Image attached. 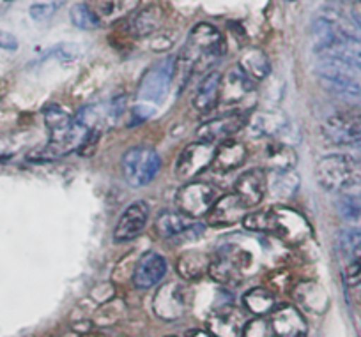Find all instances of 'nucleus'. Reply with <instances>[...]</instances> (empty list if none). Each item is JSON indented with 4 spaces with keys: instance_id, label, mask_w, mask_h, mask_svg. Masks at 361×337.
<instances>
[{
    "instance_id": "29",
    "label": "nucleus",
    "mask_w": 361,
    "mask_h": 337,
    "mask_svg": "<svg viewBox=\"0 0 361 337\" xmlns=\"http://www.w3.org/2000/svg\"><path fill=\"white\" fill-rule=\"evenodd\" d=\"M293 297L296 298L298 304L312 312H322L328 307V295L324 288L315 281H301L294 286Z\"/></svg>"
},
{
    "instance_id": "43",
    "label": "nucleus",
    "mask_w": 361,
    "mask_h": 337,
    "mask_svg": "<svg viewBox=\"0 0 361 337\" xmlns=\"http://www.w3.org/2000/svg\"><path fill=\"white\" fill-rule=\"evenodd\" d=\"M16 48H18V39L13 34L6 32V30H0V50L15 51Z\"/></svg>"
},
{
    "instance_id": "17",
    "label": "nucleus",
    "mask_w": 361,
    "mask_h": 337,
    "mask_svg": "<svg viewBox=\"0 0 361 337\" xmlns=\"http://www.w3.org/2000/svg\"><path fill=\"white\" fill-rule=\"evenodd\" d=\"M149 221V205L145 201H133L123 215L119 217L114 230V242L116 244H124L131 242L144 231L145 224Z\"/></svg>"
},
{
    "instance_id": "7",
    "label": "nucleus",
    "mask_w": 361,
    "mask_h": 337,
    "mask_svg": "<svg viewBox=\"0 0 361 337\" xmlns=\"http://www.w3.org/2000/svg\"><path fill=\"white\" fill-rule=\"evenodd\" d=\"M123 175L131 187H145L156 179L161 168L159 154L151 147H133L123 155Z\"/></svg>"
},
{
    "instance_id": "30",
    "label": "nucleus",
    "mask_w": 361,
    "mask_h": 337,
    "mask_svg": "<svg viewBox=\"0 0 361 337\" xmlns=\"http://www.w3.org/2000/svg\"><path fill=\"white\" fill-rule=\"evenodd\" d=\"M211 256L202 251H188L177 260V274L183 281H200L209 274Z\"/></svg>"
},
{
    "instance_id": "8",
    "label": "nucleus",
    "mask_w": 361,
    "mask_h": 337,
    "mask_svg": "<svg viewBox=\"0 0 361 337\" xmlns=\"http://www.w3.org/2000/svg\"><path fill=\"white\" fill-rule=\"evenodd\" d=\"M190 309V288L186 281H170L159 286L152 298V311L165 322H176Z\"/></svg>"
},
{
    "instance_id": "25",
    "label": "nucleus",
    "mask_w": 361,
    "mask_h": 337,
    "mask_svg": "<svg viewBox=\"0 0 361 337\" xmlns=\"http://www.w3.org/2000/svg\"><path fill=\"white\" fill-rule=\"evenodd\" d=\"M246 158H248L246 145L243 141L232 140L231 138V140L221 141L216 147L211 168L216 173H231L234 170L241 168L246 163Z\"/></svg>"
},
{
    "instance_id": "2",
    "label": "nucleus",
    "mask_w": 361,
    "mask_h": 337,
    "mask_svg": "<svg viewBox=\"0 0 361 337\" xmlns=\"http://www.w3.org/2000/svg\"><path fill=\"white\" fill-rule=\"evenodd\" d=\"M225 53V39L211 23H199L188 34L180 57L176 58V69L180 68L183 82L199 71L213 68Z\"/></svg>"
},
{
    "instance_id": "37",
    "label": "nucleus",
    "mask_w": 361,
    "mask_h": 337,
    "mask_svg": "<svg viewBox=\"0 0 361 337\" xmlns=\"http://www.w3.org/2000/svg\"><path fill=\"white\" fill-rule=\"evenodd\" d=\"M69 18H71L73 25L80 30H94L102 27L85 4L73 6V8L69 9Z\"/></svg>"
},
{
    "instance_id": "1",
    "label": "nucleus",
    "mask_w": 361,
    "mask_h": 337,
    "mask_svg": "<svg viewBox=\"0 0 361 337\" xmlns=\"http://www.w3.org/2000/svg\"><path fill=\"white\" fill-rule=\"evenodd\" d=\"M315 51L322 61H335L361 68V29L353 16L324 9L314 20Z\"/></svg>"
},
{
    "instance_id": "31",
    "label": "nucleus",
    "mask_w": 361,
    "mask_h": 337,
    "mask_svg": "<svg viewBox=\"0 0 361 337\" xmlns=\"http://www.w3.org/2000/svg\"><path fill=\"white\" fill-rule=\"evenodd\" d=\"M163 20H165V13L159 6H147L142 11L135 13L130 22V32L135 37L151 36L163 25Z\"/></svg>"
},
{
    "instance_id": "40",
    "label": "nucleus",
    "mask_w": 361,
    "mask_h": 337,
    "mask_svg": "<svg viewBox=\"0 0 361 337\" xmlns=\"http://www.w3.org/2000/svg\"><path fill=\"white\" fill-rule=\"evenodd\" d=\"M57 2H43V4H34L32 8L29 9L30 13V18L34 20V22H47L48 18H51V16L57 13L59 9Z\"/></svg>"
},
{
    "instance_id": "36",
    "label": "nucleus",
    "mask_w": 361,
    "mask_h": 337,
    "mask_svg": "<svg viewBox=\"0 0 361 337\" xmlns=\"http://www.w3.org/2000/svg\"><path fill=\"white\" fill-rule=\"evenodd\" d=\"M126 314V302L121 298H112V300L102 304V307L94 312V323L99 326L116 325Z\"/></svg>"
},
{
    "instance_id": "19",
    "label": "nucleus",
    "mask_w": 361,
    "mask_h": 337,
    "mask_svg": "<svg viewBox=\"0 0 361 337\" xmlns=\"http://www.w3.org/2000/svg\"><path fill=\"white\" fill-rule=\"evenodd\" d=\"M234 189L246 208L257 207L267 193V172L264 168L246 170L238 177Z\"/></svg>"
},
{
    "instance_id": "33",
    "label": "nucleus",
    "mask_w": 361,
    "mask_h": 337,
    "mask_svg": "<svg viewBox=\"0 0 361 337\" xmlns=\"http://www.w3.org/2000/svg\"><path fill=\"white\" fill-rule=\"evenodd\" d=\"M239 68L255 83L266 80L271 72L269 58L260 48H248L239 61Z\"/></svg>"
},
{
    "instance_id": "38",
    "label": "nucleus",
    "mask_w": 361,
    "mask_h": 337,
    "mask_svg": "<svg viewBox=\"0 0 361 337\" xmlns=\"http://www.w3.org/2000/svg\"><path fill=\"white\" fill-rule=\"evenodd\" d=\"M83 55V48L80 44L75 43H62L57 44L47 57H54L61 62H73V61H78L80 57Z\"/></svg>"
},
{
    "instance_id": "34",
    "label": "nucleus",
    "mask_w": 361,
    "mask_h": 337,
    "mask_svg": "<svg viewBox=\"0 0 361 337\" xmlns=\"http://www.w3.org/2000/svg\"><path fill=\"white\" fill-rule=\"evenodd\" d=\"M336 212L345 222L361 228V187L340 193L335 201Z\"/></svg>"
},
{
    "instance_id": "21",
    "label": "nucleus",
    "mask_w": 361,
    "mask_h": 337,
    "mask_svg": "<svg viewBox=\"0 0 361 337\" xmlns=\"http://www.w3.org/2000/svg\"><path fill=\"white\" fill-rule=\"evenodd\" d=\"M166 270H169L166 260L159 253L147 251L142 256H138V262L135 265V272L131 279H133L137 288L149 290V288L156 286L165 277Z\"/></svg>"
},
{
    "instance_id": "13",
    "label": "nucleus",
    "mask_w": 361,
    "mask_h": 337,
    "mask_svg": "<svg viewBox=\"0 0 361 337\" xmlns=\"http://www.w3.org/2000/svg\"><path fill=\"white\" fill-rule=\"evenodd\" d=\"M322 134L333 145H360L361 144V110L343 111L329 117L322 124Z\"/></svg>"
},
{
    "instance_id": "41",
    "label": "nucleus",
    "mask_w": 361,
    "mask_h": 337,
    "mask_svg": "<svg viewBox=\"0 0 361 337\" xmlns=\"http://www.w3.org/2000/svg\"><path fill=\"white\" fill-rule=\"evenodd\" d=\"M116 295V290H114V284L110 283V281H106V283H102L98 284V286L94 288V290L90 291V297L94 298L96 302H99V304H105V302L112 300V298Z\"/></svg>"
},
{
    "instance_id": "12",
    "label": "nucleus",
    "mask_w": 361,
    "mask_h": 337,
    "mask_svg": "<svg viewBox=\"0 0 361 337\" xmlns=\"http://www.w3.org/2000/svg\"><path fill=\"white\" fill-rule=\"evenodd\" d=\"M253 92H255V82L239 65H235V68L228 69L224 78H221L218 108H224L225 113H228V111H243L239 110V106Z\"/></svg>"
},
{
    "instance_id": "47",
    "label": "nucleus",
    "mask_w": 361,
    "mask_h": 337,
    "mask_svg": "<svg viewBox=\"0 0 361 337\" xmlns=\"http://www.w3.org/2000/svg\"><path fill=\"white\" fill-rule=\"evenodd\" d=\"M85 337H105V336H85Z\"/></svg>"
},
{
    "instance_id": "22",
    "label": "nucleus",
    "mask_w": 361,
    "mask_h": 337,
    "mask_svg": "<svg viewBox=\"0 0 361 337\" xmlns=\"http://www.w3.org/2000/svg\"><path fill=\"white\" fill-rule=\"evenodd\" d=\"M246 210L248 208L235 194H224L211 207L209 214H207V224L216 228L234 227L245 219Z\"/></svg>"
},
{
    "instance_id": "20",
    "label": "nucleus",
    "mask_w": 361,
    "mask_h": 337,
    "mask_svg": "<svg viewBox=\"0 0 361 337\" xmlns=\"http://www.w3.org/2000/svg\"><path fill=\"white\" fill-rule=\"evenodd\" d=\"M340 251L343 256V279L349 286L361 284V228L343 234L340 239Z\"/></svg>"
},
{
    "instance_id": "6",
    "label": "nucleus",
    "mask_w": 361,
    "mask_h": 337,
    "mask_svg": "<svg viewBox=\"0 0 361 337\" xmlns=\"http://www.w3.org/2000/svg\"><path fill=\"white\" fill-rule=\"evenodd\" d=\"M317 76L329 92L361 110V68L322 61L317 65Z\"/></svg>"
},
{
    "instance_id": "46",
    "label": "nucleus",
    "mask_w": 361,
    "mask_h": 337,
    "mask_svg": "<svg viewBox=\"0 0 361 337\" xmlns=\"http://www.w3.org/2000/svg\"><path fill=\"white\" fill-rule=\"evenodd\" d=\"M343 2H361V0H343Z\"/></svg>"
},
{
    "instance_id": "42",
    "label": "nucleus",
    "mask_w": 361,
    "mask_h": 337,
    "mask_svg": "<svg viewBox=\"0 0 361 337\" xmlns=\"http://www.w3.org/2000/svg\"><path fill=\"white\" fill-rule=\"evenodd\" d=\"M154 110H156V108L152 106V104L138 103L137 106L133 108V117H135V120H138V122H142V120H147L149 117L154 115Z\"/></svg>"
},
{
    "instance_id": "3",
    "label": "nucleus",
    "mask_w": 361,
    "mask_h": 337,
    "mask_svg": "<svg viewBox=\"0 0 361 337\" xmlns=\"http://www.w3.org/2000/svg\"><path fill=\"white\" fill-rule=\"evenodd\" d=\"M44 124L50 133V140L39 154L30 158L37 161H54V159L64 158L66 154H71L73 151H78L89 134V129L59 104L47 108Z\"/></svg>"
},
{
    "instance_id": "11",
    "label": "nucleus",
    "mask_w": 361,
    "mask_h": 337,
    "mask_svg": "<svg viewBox=\"0 0 361 337\" xmlns=\"http://www.w3.org/2000/svg\"><path fill=\"white\" fill-rule=\"evenodd\" d=\"M218 193L213 186L206 182H188L176 194V203L179 212L188 217L197 219L209 214L211 207L218 200Z\"/></svg>"
},
{
    "instance_id": "4",
    "label": "nucleus",
    "mask_w": 361,
    "mask_h": 337,
    "mask_svg": "<svg viewBox=\"0 0 361 337\" xmlns=\"http://www.w3.org/2000/svg\"><path fill=\"white\" fill-rule=\"evenodd\" d=\"M243 224L253 234L275 235L289 244H300L310 235V224L307 219L300 212L286 207L250 212L243 219Z\"/></svg>"
},
{
    "instance_id": "45",
    "label": "nucleus",
    "mask_w": 361,
    "mask_h": 337,
    "mask_svg": "<svg viewBox=\"0 0 361 337\" xmlns=\"http://www.w3.org/2000/svg\"><path fill=\"white\" fill-rule=\"evenodd\" d=\"M354 154H356V155H357V158H360V159H361V144H360V145H357V147H356V151H354Z\"/></svg>"
},
{
    "instance_id": "10",
    "label": "nucleus",
    "mask_w": 361,
    "mask_h": 337,
    "mask_svg": "<svg viewBox=\"0 0 361 337\" xmlns=\"http://www.w3.org/2000/svg\"><path fill=\"white\" fill-rule=\"evenodd\" d=\"M248 256L238 246H225L224 249L211 256L209 274L207 276L218 284H238L243 276V270L248 265Z\"/></svg>"
},
{
    "instance_id": "48",
    "label": "nucleus",
    "mask_w": 361,
    "mask_h": 337,
    "mask_svg": "<svg viewBox=\"0 0 361 337\" xmlns=\"http://www.w3.org/2000/svg\"><path fill=\"white\" fill-rule=\"evenodd\" d=\"M169 337H173V336H169Z\"/></svg>"
},
{
    "instance_id": "18",
    "label": "nucleus",
    "mask_w": 361,
    "mask_h": 337,
    "mask_svg": "<svg viewBox=\"0 0 361 337\" xmlns=\"http://www.w3.org/2000/svg\"><path fill=\"white\" fill-rule=\"evenodd\" d=\"M246 318L234 305H220L207 314V332L214 337H241Z\"/></svg>"
},
{
    "instance_id": "26",
    "label": "nucleus",
    "mask_w": 361,
    "mask_h": 337,
    "mask_svg": "<svg viewBox=\"0 0 361 337\" xmlns=\"http://www.w3.org/2000/svg\"><path fill=\"white\" fill-rule=\"evenodd\" d=\"M246 127L255 138H275L289 127V117L283 111H257Z\"/></svg>"
},
{
    "instance_id": "27",
    "label": "nucleus",
    "mask_w": 361,
    "mask_h": 337,
    "mask_svg": "<svg viewBox=\"0 0 361 337\" xmlns=\"http://www.w3.org/2000/svg\"><path fill=\"white\" fill-rule=\"evenodd\" d=\"M221 78L224 75L218 71H211L200 80L197 85L195 96H193V108L199 113H209L214 108H218V101H220V89H221Z\"/></svg>"
},
{
    "instance_id": "32",
    "label": "nucleus",
    "mask_w": 361,
    "mask_h": 337,
    "mask_svg": "<svg viewBox=\"0 0 361 337\" xmlns=\"http://www.w3.org/2000/svg\"><path fill=\"white\" fill-rule=\"evenodd\" d=\"M269 170H294L298 165V154L290 145L280 140H271L264 151Z\"/></svg>"
},
{
    "instance_id": "28",
    "label": "nucleus",
    "mask_w": 361,
    "mask_h": 337,
    "mask_svg": "<svg viewBox=\"0 0 361 337\" xmlns=\"http://www.w3.org/2000/svg\"><path fill=\"white\" fill-rule=\"evenodd\" d=\"M300 182L296 170H269L267 172V193L279 200L293 198L300 189Z\"/></svg>"
},
{
    "instance_id": "16",
    "label": "nucleus",
    "mask_w": 361,
    "mask_h": 337,
    "mask_svg": "<svg viewBox=\"0 0 361 337\" xmlns=\"http://www.w3.org/2000/svg\"><path fill=\"white\" fill-rule=\"evenodd\" d=\"M246 126H248V115L245 111H228V113L204 122L197 129V138L200 141L216 144V141L231 140L234 134H238Z\"/></svg>"
},
{
    "instance_id": "39",
    "label": "nucleus",
    "mask_w": 361,
    "mask_h": 337,
    "mask_svg": "<svg viewBox=\"0 0 361 337\" xmlns=\"http://www.w3.org/2000/svg\"><path fill=\"white\" fill-rule=\"evenodd\" d=\"M241 337H276L271 323L262 318H255L252 322H246L245 329H243Z\"/></svg>"
},
{
    "instance_id": "24",
    "label": "nucleus",
    "mask_w": 361,
    "mask_h": 337,
    "mask_svg": "<svg viewBox=\"0 0 361 337\" xmlns=\"http://www.w3.org/2000/svg\"><path fill=\"white\" fill-rule=\"evenodd\" d=\"M271 329L276 337H307L308 325L300 309L283 305L271 314Z\"/></svg>"
},
{
    "instance_id": "44",
    "label": "nucleus",
    "mask_w": 361,
    "mask_h": 337,
    "mask_svg": "<svg viewBox=\"0 0 361 337\" xmlns=\"http://www.w3.org/2000/svg\"><path fill=\"white\" fill-rule=\"evenodd\" d=\"M188 337H214V336H213V333H209V332H204V330H197V332L190 333Z\"/></svg>"
},
{
    "instance_id": "5",
    "label": "nucleus",
    "mask_w": 361,
    "mask_h": 337,
    "mask_svg": "<svg viewBox=\"0 0 361 337\" xmlns=\"http://www.w3.org/2000/svg\"><path fill=\"white\" fill-rule=\"evenodd\" d=\"M319 186L331 193L361 187V159L356 154H329L319 159L315 168Z\"/></svg>"
},
{
    "instance_id": "35",
    "label": "nucleus",
    "mask_w": 361,
    "mask_h": 337,
    "mask_svg": "<svg viewBox=\"0 0 361 337\" xmlns=\"http://www.w3.org/2000/svg\"><path fill=\"white\" fill-rule=\"evenodd\" d=\"M243 304H245V307L248 309L252 314L260 318V316L273 312V309H275L276 305V298L275 293L271 290H267V288L264 286H257L243 295Z\"/></svg>"
},
{
    "instance_id": "23",
    "label": "nucleus",
    "mask_w": 361,
    "mask_h": 337,
    "mask_svg": "<svg viewBox=\"0 0 361 337\" xmlns=\"http://www.w3.org/2000/svg\"><path fill=\"white\" fill-rule=\"evenodd\" d=\"M83 4L94 15L99 25H112L130 16L138 8L140 0H85Z\"/></svg>"
},
{
    "instance_id": "15",
    "label": "nucleus",
    "mask_w": 361,
    "mask_h": 337,
    "mask_svg": "<svg viewBox=\"0 0 361 337\" xmlns=\"http://www.w3.org/2000/svg\"><path fill=\"white\" fill-rule=\"evenodd\" d=\"M154 230L159 239H179L186 237V241H193V239L200 237L204 234V227L195 222V219L188 217L183 212L173 210H163L154 221Z\"/></svg>"
},
{
    "instance_id": "14",
    "label": "nucleus",
    "mask_w": 361,
    "mask_h": 337,
    "mask_svg": "<svg viewBox=\"0 0 361 337\" xmlns=\"http://www.w3.org/2000/svg\"><path fill=\"white\" fill-rule=\"evenodd\" d=\"M214 152H216V147H214V144H209V141L197 140L193 141V144H190L185 151L180 152L179 158H177V179L190 182V180L195 179L197 175H200L204 170L211 168Z\"/></svg>"
},
{
    "instance_id": "9",
    "label": "nucleus",
    "mask_w": 361,
    "mask_h": 337,
    "mask_svg": "<svg viewBox=\"0 0 361 337\" xmlns=\"http://www.w3.org/2000/svg\"><path fill=\"white\" fill-rule=\"evenodd\" d=\"M173 75H176V58L173 57L163 58V61L156 62L152 68H149L138 85L140 103L152 104V106L161 103L169 92Z\"/></svg>"
}]
</instances>
